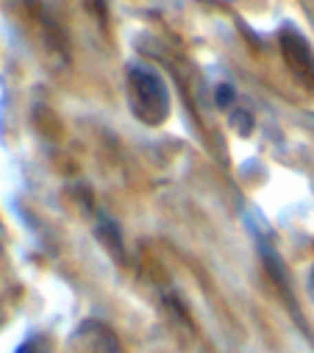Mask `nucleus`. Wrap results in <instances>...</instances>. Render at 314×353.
Here are the masks:
<instances>
[{
	"mask_svg": "<svg viewBox=\"0 0 314 353\" xmlns=\"http://www.w3.org/2000/svg\"><path fill=\"white\" fill-rule=\"evenodd\" d=\"M128 106L131 114L145 125H162L170 114V92L159 72L147 67L128 70Z\"/></svg>",
	"mask_w": 314,
	"mask_h": 353,
	"instance_id": "nucleus-1",
	"label": "nucleus"
},
{
	"mask_svg": "<svg viewBox=\"0 0 314 353\" xmlns=\"http://www.w3.org/2000/svg\"><path fill=\"white\" fill-rule=\"evenodd\" d=\"M281 53H284V61H286L292 78L303 90H314V53H311V45L306 42V37L297 34L295 28H284Z\"/></svg>",
	"mask_w": 314,
	"mask_h": 353,
	"instance_id": "nucleus-2",
	"label": "nucleus"
},
{
	"mask_svg": "<svg viewBox=\"0 0 314 353\" xmlns=\"http://www.w3.org/2000/svg\"><path fill=\"white\" fill-rule=\"evenodd\" d=\"M17 353H50V350H48V345H45L42 336H34V339H28Z\"/></svg>",
	"mask_w": 314,
	"mask_h": 353,
	"instance_id": "nucleus-3",
	"label": "nucleus"
},
{
	"mask_svg": "<svg viewBox=\"0 0 314 353\" xmlns=\"http://www.w3.org/2000/svg\"><path fill=\"white\" fill-rule=\"evenodd\" d=\"M217 103L220 106H228L231 103V86H220V90H217Z\"/></svg>",
	"mask_w": 314,
	"mask_h": 353,
	"instance_id": "nucleus-4",
	"label": "nucleus"
},
{
	"mask_svg": "<svg viewBox=\"0 0 314 353\" xmlns=\"http://www.w3.org/2000/svg\"><path fill=\"white\" fill-rule=\"evenodd\" d=\"M308 290H311V298H314V268H311V273H308Z\"/></svg>",
	"mask_w": 314,
	"mask_h": 353,
	"instance_id": "nucleus-5",
	"label": "nucleus"
}]
</instances>
